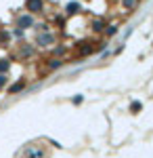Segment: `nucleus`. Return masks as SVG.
I'll use <instances>...</instances> for the list:
<instances>
[{"instance_id":"obj_1","label":"nucleus","mask_w":153,"mask_h":158,"mask_svg":"<svg viewBox=\"0 0 153 158\" xmlns=\"http://www.w3.org/2000/svg\"><path fill=\"white\" fill-rule=\"evenodd\" d=\"M25 6H27L29 13H38V11H42V0H27Z\"/></svg>"},{"instance_id":"obj_2","label":"nucleus","mask_w":153,"mask_h":158,"mask_svg":"<svg viewBox=\"0 0 153 158\" xmlns=\"http://www.w3.org/2000/svg\"><path fill=\"white\" fill-rule=\"evenodd\" d=\"M19 27H29V25H34V19H32V15H23V17H19Z\"/></svg>"},{"instance_id":"obj_3","label":"nucleus","mask_w":153,"mask_h":158,"mask_svg":"<svg viewBox=\"0 0 153 158\" xmlns=\"http://www.w3.org/2000/svg\"><path fill=\"white\" fill-rule=\"evenodd\" d=\"M42 156H44L42 150H29V152L25 154V158H42Z\"/></svg>"},{"instance_id":"obj_4","label":"nucleus","mask_w":153,"mask_h":158,"mask_svg":"<svg viewBox=\"0 0 153 158\" xmlns=\"http://www.w3.org/2000/svg\"><path fill=\"white\" fill-rule=\"evenodd\" d=\"M53 40H55V38L50 36V34H44V36H40V38H38V42H40V44H44V47H46V44H50Z\"/></svg>"},{"instance_id":"obj_5","label":"nucleus","mask_w":153,"mask_h":158,"mask_svg":"<svg viewBox=\"0 0 153 158\" xmlns=\"http://www.w3.org/2000/svg\"><path fill=\"white\" fill-rule=\"evenodd\" d=\"M21 89H23V82H17V85L11 86V93H17V91H21Z\"/></svg>"},{"instance_id":"obj_6","label":"nucleus","mask_w":153,"mask_h":158,"mask_svg":"<svg viewBox=\"0 0 153 158\" xmlns=\"http://www.w3.org/2000/svg\"><path fill=\"white\" fill-rule=\"evenodd\" d=\"M78 9H80V4H76V2L67 6V11H69V13H78Z\"/></svg>"},{"instance_id":"obj_7","label":"nucleus","mask_w":153,"mask_h":158,"mask_svg":"<svg viewBox=\"0 0 153 158\" xmlns=\"http://www.w3.org/2000/svg\"><path fill=\"white\" fill-rule=\"evenodd\" d=\"M9 70V63L6 61H0V72H6Z\"/></svg>"},{"instance_id":"obj_8","label":"nucleus","mask_w":153,"mask_h":158,"mask_svg":"<svg viewBox=\"0 0 153 158\" xmlns=\"http://www.w3.org/2000/svg\"><path fill=\"white\" fill-rule=\"evenodd\" d=\"M124 4H126V6H132V4H134V0H124Z\"/></svg>"},{"instance_id":"obj_9","label":"nucleus","mask_w":153,"mask_h":158,"mask_svg":"<svg viewBox=\"0 0 153 158\" xmlns=\"http://www.w3.org/2000/svg\"><path fill=\"white\" fill-rule=\"evenodd\" d=\"M4 82H6V78H4V76H0V86L4 85Z\"/></svg>"}]
</instances>
